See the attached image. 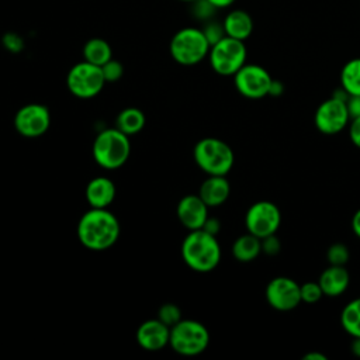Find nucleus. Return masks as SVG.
<instances>
[{"label":"nucleus","instance_id":"nucleus-1","mask_svg":"<svg viewBox=\"0 0 360 360\" xmlns=\"http://www.w3.org/2000/svg\"><path fill=\"white\" fill-rule=\"evenodd\" d=\"M118 218L107 208H90L77 224V238L89 250L103 252L111 248L120 238Z\"/></svg>","mask_w":360,"mask_h":360},{"label":"nucleus","instance_id":"nucleus-2","mask_svg":"<svg viewBox=\"0 0 360 360\" xmlns=\"http://www.w3.org/2000/svg\"><path fill=\"white\" fill-rule=\"evenodd\" d=\"M181 257L194 271L208 273L214 270L221 260V246L217 236L204 229L190 231L181 243Z\"/></svg>","mask_w":360,"mask_h":360},{"label":"nucleus","instance_id":"nucleus-3","mask_svg":"<svg viewBox=\"0 0 360 360\" xmlns=\"http://www.w3.org/2000/svg\"><path fill=\"white\" fill-rule=\"evenodd\" d=\"M129 153V136L115 127L98 132L93 142V158L96 163L108 170L121 167L128 160Z\"/></svg>","mask_w":360,"mask_h":360},{"label":"nucleus","instance_id":"nucleus-4","mask_svg":"<svg viewBox=\"0 0 360 360\" xmlns=\"http://www.w3.org/2000/svg\"><path fill=\"white\" fill-rule=\"evenodd\" d=\"M197 166L208 176H226L235 162L232 148L218 138L200 139L193 150Z\"/></svg>","mask_w":360,"mask_h":360},{"label":"nucleus","instance_id":"nucleus-5","mask_svg":"<svg viewBox=\"0 0 360 360\" xmlns=\"http://www.w3.org/2000/svg\"><path fill=\"white\" fill-rule=\"evenodd\" d=\"M210 42L205 38L202 30L194 27H186L177 31L170 41L172 58L184 66H193L200 63L210 52Z\"/></svg>","mask_w":360,"mask_h":360},{"label":"nucleus","instance_id":"nucleus-6","mask_svg":"<svg viewBox=\"0 0 360 360\" xmlns=\"http://www.w3.org/2000/svg\"><path fill=\"white\" fill-rule=\"evenodd\" d=\"M169 345L181 356H197L208 347L210 332L198 321L181 319L170 328Z\"/></svg>","mask_w":360,"mask_h":360},{"label":"nucleus","instance_id":"nucleus-7","mask_svg":"<svg viewBox=\"0 0 360 360\" xmlns=\"http://www.w3.org/2000/svg\"><path fill=\"white\" fill-rule=\"evenodd\" d=\"M246 56L245 42L228 35L211 45L208 52L211 68L221 76H233L246 63Z\"/></svg>","mask_w":360,"mask_h":360},{"label":"nucleus","instance_id":"nucleus-8","mask_svg":"<svg viewBox=\"0 0 360 360\" xmlns=\"http://www.w3.org/2000/svg\"><path fill=\"white\" fill-rule=\"evenodd\" d=\"M105 84L101 66L93 65L87 60L79 62L70 68L66 76V86L69 91L79 98H91L97 96Z\"/></svg>","mask_w":360,"mask_h":360},{"label":"nucleus","instance_id":"nucleus-9","mask_svg":"<svg viewBox=\"0 0 360 360\" xmlns=\"http://www.w3.org/2000/svg\"><path fill=\"white\" fill-rule=\"evenodd\" d=\"M245 225L249 233L260 239L273 235L281 225L280 208L271 201H256L246 211Z\"/></svg>","mask_w":360,"mask_h":360},{"label":"nucleus","instance_id":"nucleus-10","mask_svg":"<svg viewBox=\"0 0 360 360\" xmlns=\"http://www.w3.org/2000/svg\"><path fill=\"white\" fill-rule=\"evenodd\" d=\"M273 77L259 65L245 63L235 75L233 83L236 90L246 98L257 100L269 96V89Z\"/></svg>","mask_w":360,"mask_h":360},{"label":"nucleus","instance_id":"nucleus-11","mask_svg":"<svg viewBox=\"0 0 360 360\" xmlns=\"http://www.w3.org/2000/svg\"><path fill=\"white\" fill-rule=\"evenodd\" d=\"M314 122L316 129L323 135H335L343 131L350 122L346 101L330 96L318 105Z\"/></svg>","mask_w":360,"mask_h":360},{"label":"nucleus","instance_id":"nucleus-12","mask_svg":"<svg viewBox=\"0 0 360 360\" xmlns=\"http://www.w3.org/2000/svg\"><path fill=\"white\" fill-rule=\"evenodd\" d=\"M301 284L295 280L278 276L271 278L264 290V297L267 304L276 311L287 312L297 308L301 301Z\"/></svg>","mask_w":360,"mask_h":360},{"label":"nucleus","instance_id":"nucleus-13","mask_svg":"<svg viewBox=\"0 0 360 360\" xmlns=\"http://www.w3.org/2000/svg\"><path fill=\"white\" fill-rule=\"evenodd\" d=\"M49 125L51 112L38 103L22 105L14 117V128L24 138H38L49 129Z\"/></svg>","mask_w":360,"mask_h":360},{"label":"nucleus","instance_id":"nucleus-14","mask_svg":"<svg viewBox=\"0 0 360 360\" xmlns=\"http://www.w3.org/2000/svg\"><path fill=\"white\" fill-rule=\"evenodd\" d=\"M135 338L142 349L148 352H158L169 345L170 326L158 318L148 319L138 326Z\"/></svg>","mask_w":360,"mask_h":360},{"label":"nucleus","instance_id":"nucleus-15","mask_svg":"<svg viewBox=\"0 0 360 360\" xmlns=\"http://www.w3.org/2000/svg\"><path fill=\"white\" fill-rule=\"evenodd\" d=\"M208 205L198 194H188L177 204V218L188 231L201 229L208 218Z\"/></svg>","mask_w":360,"mask_h":360},{"label":"nucleus","instance_id":"nucleus-16","mask_svg":"<svg viewBox=\"0 0 360 360\" xmlns=\"http://www.w3.org/2000/svg\"><path fill=\"white\" fill-rule=\"evenodd\" d=\"M318 283L322 288L323 295L339 297L347 290L350 283V274L345 266L329 264V267H326L321 273Z\"/></svg>","mask_w":360,"mask_h":360},{"label":"nucleus","instance_id":"nucleus-17","mask_svg":"<svg viewBox=\"0 0 360 360\" xmlns=\"http://www.w3.org/2000/svg\"><path fill=\"white\" fill-rule=\"evenodd\" d=\"M84 193L91 208H107L115 198V186L108 177L98 176L87 183Z\"/></svg>","mask_w":360,"mask_h":360},{"label":"nucleus","instance_id":"nucleus-18","mask_svg":"<svg viewBox=\"0 0 360 360\" xmlns=\"http://www.w3.org/2000/svg\"><path fill=\"white\" fill-rule=\"evenodd\" d=\"M231 194V186L225 176H208L200 186L198 195L211 208L222 205Z\"/></svg>","mask_w":360,"mask_h":360},{"label":"nucleus","instance_id":"nucleus-19","mask_svg":"<svg viewBox=\"0 0 360 360\" xmlns=\"http://www.w3.org/2000/svg\"><path fill=\"white\" fill-rule=\"evenodd\" d=\"M224 30L228 37L245 41L253 31V20L249 13L243 10H233L228 13L224 22Z\"/></svg>","mask_w":360,"mask_h":360},{"label":"nucleus","instance_id":"nucleus-20","mask_svg":"<svg viewBox=\"0 0 360 360\" xmlns=\"http://www.w3.org/2000/svg\"><path fill=\"white\" fill-rule=\"evenodd\" d=\"M262 253V239L252 235L243 233L235 239L232 245V255L238 262L249 263Z\"/></svg>","mask_w":360,"mask_h":360},{"label":"nucleus","instance_id":"nucleus-21","mask_svg":"<svg viewBox=\"0 0 360 360\" xmlns=\"http://www.w3.org/2000/svg\"><path fill=\"white\" fill-rule=\"evenodd\" d=\"M145 114L136 107L124 108L115 118V128H118L125 135L131 136L138 134L145 127Z\"/></svg>","mask_w":360,"mask_h":360},{"label":"nucleus","instance_id":"nucleus-22","mask_svg":"<svg viewBox=\"0 0 360 360\" xmlns=\"http://www.w3.org/2000/svg\"><path fill=\"white\" fill-rule=\"evenodd\" d=\"M83 56L84 60L97 66H103L112 58V51L105 39L91 38L83 46Z\"/></svg>","mask_w":360,"mask_h":360},{"label":"nucleus","instance_id":"nucleus-23","mask_svg":"<svg viewBox=\"0 0 360 360\" xmlns=\"http://www.w3.org/2000/svg\"><path fill=\"white\" fill-rule=\"evenodd\" d=\"M340 87L349 96H360V58L350 59L340 70Z\"/></svg>","mask_w":360,"mask_h":360},{"label":"nucleus","instance_id":"nucleus-24","mask_svg":"<svg viewBox=\"0 0 360 360\" xmlns=\"http://www.w3.org/2000/svg\"><path fill=\"white\" fill-rule=\"evenodd\" d=\"M340 325L352 338H360V297L345 305L340 312Z\"/></svg>","mask_w":360,"mask_h":360},{"label":"nucleus","instance_id":"nucleus-25","mask_svg":"<svg viewBox=\"0 0 360 360\" xmlns=\"http://www.w3.org/2000/svg\"><path fill=\"white\" fill-rule=\"evenodd\" d=\"M349 257H350V252L347 246L340 242L332 243L326 250V259L329 264H333V266H345L349 262Z\"/></svg>","mask_w":360,"mask_h":360},{"label":"nucleus","instance_id":"nucleus-26","mask_svg":"<svg viewBox=\"0 0 360 360\" xmlns=\"http://www.w3.org/2000/svg\"><path fill=\"white\" fill-rule=\"evenodd\" d=\"M158 319H160L167 326L176 325L179 321H181V311L180 308L173 302H166L159 307L158 309Z\"/></svg>","mask_w":360,"mask_h":360},{"label":"nucleus","instance_id":"nucleus-27","mask_svg":"<svg viewBox=\"0 0 360 360\" xmlns=\"http://www.w3.org/2000/svg\"><path fill=\"white\" fill-rule=\"evenodd\" d=\"M301 301L305 304H315L318 302L322 297V288L318 281H307L301 284Z\"/></svg>","mask_w":360,"mask_h":360},{"label":"nucleus","instance_id":"nucleus-28","mask_svg":"<svg viewBox=\"0 0 360 360\" xmlns=\"http://www.w3.org/2000/svg\"><path fill=\"white\" fill-rule=\"evenodd\" d=\"M101 72H103V76L105 79V83H114V82H118L122 77L124 66H122L121 62L111 58L108 62H105L101 66Z\"/></svg>","mask_w":360,"mask_h":360},{"label":"nucleus","instance_id":"nucleus-29","mask_svg":"<svg viewBox=\"0 0 360 360\" xmlns=\"http://www.w3.org/2000/svg\"><path fill=\"white\" fill-rule=\"evenodd\" d=\"M205 38L208 39L210 45H214L217 44L219 39H222L226 34H225V30H224V25L222 24H218V22H208L204 30H202Z\"/></svg>","mask_w":360,"mask_h":360},{"label":"nucleus","instance_id":"nucleus-30","mask_svg":"<svg viewBox=\"0 0 360 360\" xmlns=\"http://www.w3.org/2000/svg\"><path fill=\"white\" fill-rule=\"evenodd\" d=\"M281 250V242L276 236V233L269 235L262 239V252L269 256H274Z\"/></svg>","mask_w":360,"mask_h":360},{"label":"nucleus","instance_id":"nucleus-31","mask_svg":"<svg viewBox=\"0 0 360 360\" xmlns=\"http://www.w3.org/2000/svg\"><path fill=\"white\" fill-rule=\"evenodd\" d=\"M349 138L352 143L360 149V117L350 120L349 122Z\"/></svg>","mask_w":360,"mask_h":360},{"label":"nucleus","instance_id":"nucleus-32","mask_svg":"<svg viewBox=\"0 0 360 360\" xmlns=\"http://www.w3.org/2000/svg\"><path fill=\"white\" fill-rule=\"evenodd\" d=\"M3 44L11 52H20L22 49V39L15 34H6L3 37Z\"/></svg>","mask_w":360,"mask_h":360},{"label":"nucleus","instance_id":"nucleus-33","mask_svg":"<svg viewBox=\"0 0 360 360\" xmlns=\"http://www.w3.org/2000/svg\"><path fill=\"white\" fill-rule=\"evenodd\" d=\"M346 107H347L350 120L360 117V96H349L346 101Z\"/></svg>","mask_w":360,"mask_h":360},{"label":"nucleus","instance_id":"nucleus-34","mask_svg":"<svg viewBox=\"0 0 360 360\" xmlns=\"http://www.w3.org/2000/svg\"><path fill=\"white\" fill-rule=\"evenodd\" d=\"M201 229H204L205 232H208V233H211V235H218V232H219V229H221V222L217 219V218H212V217H208L207 218V221L204 222V225H202V228Z\"/></svg>","mask_w":360,"mask_h":360},{"label":"nucleus","instance_id":"nucleus-35","mask_svg":"<svg viewBox=\"0 0 360 360\" xmlns=\"http://www.w3.org/2000/svg\"><path fill=\"white\" fill-rule=\"evenodd\" d=\"M283 91H284V84H283L280 80L273 79L271 83H270L269 96H271V97H278V96L283 94Z\"/></svg>","mask_w":360,"mask_h":360},{"label":"nucleus","instance_id":"nucleus-36","mask_svg":"<svg viewBox=\"0 0 360 360\" xmlns=\"http://www.w3.org/2000/svg\"><path fill=\"white\" fill-rule=\"evenodd\" d=\"M352 231L360 239V208L353 214L352 218Z\"/></svg>","mask_w":360,"mask_h":360},{"label":"nucleus","instance_id":"nucleus-37","mask_svg":"<svg viewBox=\"0 0 360 360\" xmlns=\"http://www.w3.org/2000/svg\"><path fill=\"white\" fill-rule=\"evenodd\" d=\"M302 360H328V356L321 352H308L302 356Z\"/></svg>","mask_w":360,"mask_h":360},{"label":"nucleus","instance_id":"nucleus-38","mask_svg":"<svg viewBox=\"0 0 360 360\" xmlns=\"http://www.w3.org/2000/svg\"><path fill=\"white\" fill-rule=\"evenodd\" d=\"M210 4H212L215 8H225L233 4L235 0H207Z\"/></svg>","mask_w":360,"mask_h":360},{"label":"nucleus","instance_id":"nucleus-39","mask_svg":"<svg viewBox=\"0 0 360 360\" xmlns=\"http://www.w3.org/2000/svg\"><path fill=\"white\" fill-rule=\"evenodd\" d=\"M352 353L356 356V357H360V338H353V342H352Z\"/></svg>","mask_w":360,"mask_h":360},{"label":"nucleus","instance_id":"nucleus-40","mask_svg":"<svg viewBox=\"0 0 360 360\" xmlns=\"http://www.w3.org/2000/svg\"><path fill=\"white\" fill-rule=\"evenodd\" d=\"M180 1H195V0H180Z\"/></svg>","mask_w":360,"mask_h":360}]
</instances>
